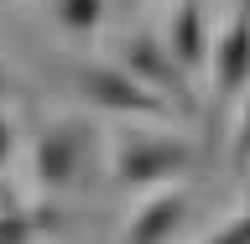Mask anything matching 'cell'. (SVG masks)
<instances>
[{
  "instance_id": "cell-4",
  "label": "cell",
  "mask_w": 250,
  "mask_h": 244,
  "mask_svg": "<svg viewBox=\"0 0 250 244\" xmlns=\"http://www.w3.org/2000/svg\"><path fill=\"white\" fill-rule=\"evenodd\" d=\"M89 146H94V130H89L83 120H58V125H47L42 140H37V187H47V192L68 187L78 171H83Z\"/></svg>"
},
{
  "instance_id": "cell-12",
  "label": "cell",
  "mask_w": 250,
  "mask_h": 244,
  "mask_svg": "<svg viewBox=\"0 0 250 244\" xmlns=\"http://www.w3.org/2000/svg\"><path fill=\"white\" fill-rule=\"evenodd\" d=\"M11 114H5V104H0V177H5V167H11Z\"/></svg>"
},
{
  "instance_id": "cell-3",
  "label": "cell",
  "mask_w": 250,
  "mask_h": 244,
  "mask_svg": "<svg viewBox=\"0 0 250 244\" xmlns=\"http://www.w3.org/2000/svg\"><path fill=\"white\" fill-rule=\"evenodd\" d=\"M120 62H125V73L136 78L141 89H151L156 99H172L177 114H193V104H198V99H193V83H188V73L172 62V52L156 42V37H146V31L130 37L125 52H120Z\"/></svg>"
},
{
  "instance_id": "cell-1",
  "label": "cell",
  "mask_w": 250,
  "mask_h": 244,
  "mask_svg": "<svg viewBox=\"0 0 250 244\" xmlns=\"http://www.w3.org/2000/svg\"><path fill=\"white\" fill-rule=\"evenodd\" d=\"M193 167V146L183 135H125L115 146V187H156Z\"/></svg>"
},
{
  "instance_id": "cell-5",
  "label": "cell",
  "mask_w": 250,
  "mask_h": 244,
  "mask_svg": "<svg viewBox=\"0 0 250 244\" xmlns=\"http://www.w3.org/2000/svg\"><path fill=\"white\" fill-rule=\"evenodd\" d=\"M245 89H250V0H240V11L229 16V26L214 47V99L234 104Z\"/></svg>"
},
{
  "instance_id": "cell-7",
  "label": "cell",
  "mask_w": 250,
  "mask_h": 244,
  "mask_svg": "<svg viewBox=\"0 0 250 244\" xmlns=\"http://www.w3.org/2000/svg\"><path fill=\"white\" fill-rule=\"evenodd\" d=\"M167 52H172V62H177L188 78L203 68V57H208V21H203V0H177V11H172V31H167Z\"/></svg>"
},
{
  "instance_id": "cell-14",
  "label": "cell",
  "mask_w": 250,
  "mask_h": 244,
  "mask_svg": "<svg viewBox=\"0 0 250 244\" xmlns=\"http://www.w3.org/2000/svg\"><path fill=\"white\" fill-rule=\"evenodd\" d=\"M245 192H250V187H245Z\"/></svg>"
},
{
  "instance_id": "cell-6",
  "label": "cell",
  "mask_w": 250,
  "mask_h": 244,
  "mask_svg": "<svg viewBox=\"0 0 250 244\" xmlns=\"http://www.w3.org/2000/svg\"><path fill=\"white\" fill-rule=\"evenodd\" d=\"M188 208H193L188 187H172V192L151 198V203H146V208H141L136 218H130V229H125V239H120V244H167L172 234L183 229Z\"/></svg>"
},
{
  "instance_id": "cell-8",
  "label": "cell",
  "mask_w": 250,
  "mask_h": 244,
  "mask_svg": "<svg viewBox=\"0 0 250 244\" xmlns=\"http://www.w3.org/2000/svg\"><path fill=\"white\" fill-rule=\"evenodd\" d=\"M52 16H58L62 31H73V37H94L99 21H104V0H52Z\"/></svg>"
},
{
  "instance_id": "cell-13",
  "label": "cell",
  "mask_w": 250,
  "mask_h": 244,
  "mask_svg": "<svg viewBox=\"0 0 250 244\" xmlns=\"http://www.w3.org/2000/svg\"><path fill=\"white\" fill-rule=\"evenodd\" d=\"M115 5H136V0H115Z\"/></svg>"
},
{
  "instance_id": "cell-10",
  "label": "cell",
  "mask_w": 250,
  "mask_h": 244,
  "mask_svg": "<svg viewBox=\"0 0 250 244\" xmlns=\"http://www.w3.org/2000/svg\"><path fill=\"white\" fill-rule=\"evenodd\" d=\"M234 167L250 171V99H245V109H240V125H234Z\"/></svg>"
},
{
  "instance_id": "cell-11",
  "label": "cell",
  "mask_w": 250,
  "mask_h": 244,
  "mask_svg": "<svg viewBox=\"0 0 250 244\" xmlns=\"http://www.w3.org/2000/svg\"><path fill=\"white\" fill-rule=\"evenodd\" d=\"M203 244H250V213L229 218L224 229H214V239H203Z\"/></svg>"
},
{
  "instance_id": "cell-9",
  "label": "cell",
  "mask_w": 250,
  "mask_h": 244,
  "mask_svg": "<svg viewBox=\"0 0 250 244\" xmlns=\"http://www.w3.org/2000/svg\"><path fill=\"white\" fill-rule=\"evenodd\" d=\"M42 234V213H31V208H21V203H0V244H31Z\"/></svg>"
},
{
  "instance_id": "cell-2",
  "label": "cell",
  "mask_w": 250,
  "mask_h": 244,
  "mask_svg": "<svg viewBox=\"0 0 250 244\" xmlns=\"http://www.w3.org/2000/svg\"><path fill=\"white\" fill-rule=\"evenodd\" d=\"M73 89L94 109H109V114H172L167 99H156L151 89H141L136 78L125 73V68H115V62H78Z\"/></svg>"
}]
</instances>
